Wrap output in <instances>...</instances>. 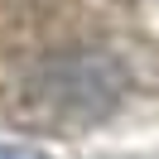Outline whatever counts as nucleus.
<instances>
[{"mask_svg":"<svg viewBox=\"0 0 159 159\" xmlns=\"http://www.w3.org/2000/svg\"><path fill=\"white\" fill-rule=\"evenodd\" d=\"M0 159H39V154H29V149H0Z\"/></svg>","mask_w":159,"mask_h":159,"instance_id":"nucleus-1","label":"nucleus"}]
</instances>
